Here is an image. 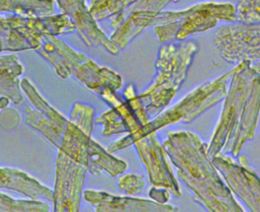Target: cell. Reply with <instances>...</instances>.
I'll return each instance as SVG.
<instances>
[{
    "label": "cell",
    "mask_w": 260,
    "mask_h": 212,
    "mask_svg": "<svg viewBox=\"0 0 260 212\" xmlns=\"http://www.w3.org/2000/svg\"><path fill=\"white\" fill-rule=\"evenodd\" d=\"M127 0H92L89 11L96 21L112 18L120 14L126 7Z\"/></svg>",
    "instance_id": "obj_21"
},
{
    "label": "cell",
    "mask_w": 260,
    "mask_h": 212,
    "mask_svg": "<svg viewBox=\"0 0 260 212\" xmlns=\"http://www.w3.org/2000/svg\"><path fill=\"white\" fill-rule=\"evenodd\" d=\"M20 117L18 113L13 109H6L2 110L0 115V124L1 127L5 130H13L19 125Z\"/></svg>",
    "instance_id": "obj_26"
},
{
    "label": "cell",
    "mask_w": 260,
    "mask_h": 212,
    "mask_svg": "<svg viewBox=\"0 0 260 212\" xmlns=\"http://www.w3.org/2000/svg\"><path fill=\"white\" fill-rule=\"evenodd\" d=\"M8 102H9V99L5 96H2L1 97V102H0V109L3 110L6 105H8Z\"/></svg>",
    "instance_id": "obj_28"
},
{
    "label": "cell",
    "mask_w": 260,
    "mask_h": 212,
    "mask_svg": "<svg viewBox=\"0 0 260 212\" xmlns=\"http://www.w3.org/2000/svg\"><path fill=\"white\" fill-rule=\"evenodd\" d=\"M260 115V72L250 61L235 66L223 107L208 144L210 158L218 153L237 158L255 137Z\"/></svg>",
    "instance_id": "obj_1"
},
{
    "label": "cell",
    "mask_w": 260,
    "mask_h": 212,
    "mask_svg": "<svg viewBox=\"0 0 260 212\" xmlns=\"http://www.w3.org/2000/svg\"><path fill=\"white\" fill-rule=\"evenodd\" d=\"M95 122L104 126L103 134L106 136L121 133H130L128 124L125 119L112 108L111 110L103 113L99 118H96Z\"/></svg>",
    "instance_id": "obj_22"
},
{
    "label": "cell",
    "mask_w": 260,
    "mask_h": 212,
    "mask_svg": "<svg viewBox=\"0 0 260 212\" xmlns=\"http://www.w3.org/2000/svg\"><path fill=\"white\" fill-rule=\"evenodd\" d=\"M236 16L240 23L260 24V0H239Z\"/></svg>",
    "instance_id": "obj_24"
},
{
    "label": "cell",
    "mask_w": 260,
    "mask_h": 212,
    "mask_svg": "<svg viewBox=\"0 0 260 212\" xmlns=\"http://www.w3.org/2000/svg\"><path fill=\"white\" fill-rule=\"evenodd\" d=\"M83 199L95 211H178V208L167 203L128 196H116L103 191L86 190Z\"/></svg>",
    "instance_id": "obj_14"
},
{
    "label": "cell",
    "mask_w": 260,
    "mask_h": 212,
    "mask_svg": "<svg viewBox=\"0 0 260 212\" xmlns=\"http://www.w3.org/2000/svg\"><path fill=\"white\" fill-rule=\"evenodd\" d=\"M254 67H255V68H256V69H257V70H258V71H259V72H260V62H258V63H256V64H255V65H254Z\"/></svg>",
    "instance_id": "obj_29"
},
{
    "label": "cell",
    "mask_w": 260,
    "mask_h": 212,
    "mask_svg": "<svg viewBox=\"0 0 260 212\" xmlns=\"http://www.w3.org/2000/svg\"><path fill=\"white\" fill-rule=\"evenodd\" d=\"M179 0H138L133 5L125 9L120 14L110 18L111 19V26L113 28H117L123 20L129 15L130 12L136 11V10H152V11H161L166 6H168L170 3L178 2Z\"/></svg>",
    "instance_id": "obj_23"
},
{
    "label": "cell",
    "mask_w": 260,
    "mask_h": 212,
    "mask_svg": "<svg viewBox=\"0 0 260 212\" xmlns=\"http://www.w3.org/2000/svg\"><path fill=\"white\" fill-rule=\"evenodd\" d=\"M199 48L194 41L162 45L155 62V75L143 92L138 94L150 120L158 116L173 100L185 81Z\"/></svg>",
    "instance_id": "obj_4"
},
{
    "label": "cell",
    "mask_w": 260,
    "mask_h": 212,
    "mask_svg": "<svg viewBox=\"0 0 260 212\" xmlns=\"http://www.w3.org/2000/svg\"><path fill=\"white\" fill-rule=\"evenodd\" d=\"M162 145L195 202L207 211H244L209 157L208 145L199 136L188 131L169 132Z\"/></svg>",
    "instance_id": "obj_2"
},
{
    "label": "cell",
    "mask_w": 260,
    "mask_h": 212,
    "mask_svg": "<svg viewBox=\"0 0 260 212\" xmlns=\"http://www.w3.org/2000/svg\"><path fill=\"white\" fill-rule=\"evenodd\" d=\"M24 121L30 128L40 132L56 148H60L69 120H52L39 112L37 109L26 108L24 113Z\"/></svg>",
    "instance_id": "obj_17"
},
{
    "label": "cell",
    "mask_w": 260,
    "mask_h": 212,
    "mask_svg": "<svg viewBox=\"0 0 260 212\" xmlns=\"http://www.w3.org/2000/svg\"><path fill=\"white\" fill-rule=\"evenodd\" d=\"M0 186L2 189L21 193L29 199L54 202V190L17 168L1 167Z\"/></svg>",
    "instance_id": "obj_15"
},
{
    "label": "cell",
    "mask_w": 260,
    "mask_h": 212,
    "mask_svg": "<svg viewBox=\"0 0 260 212\" xmlns=\"http://www.w3.org/2000/svg\"><path fill=\"white\" fill-rule=\"evenodd\" d=\"M127 168V163L115 157L111 152L103 148L94 140L91 141L89 156H88V171L92 174H100L106 172L114 178L122 174Z\"/></svg>",
    "instance_id": "obj_18"
},
{
    "label": "cell",
    "mask_w": 260,
    "mask_h": 212,
    "mask_svg": "<svg viewBox=\"0 0 260 212\" xmlns=\"http://www.w3.org/2000/svg\"><path fill=\"white\" fill-rule=\"evenodd\" d=\"M36 52L52 65L59 77L66 79L73 76L96 94L107 87L115 90L122 87L123 80L117 72L98 65L86 55L75 51L55 36H44Z\"/></svg>",
    "instance_id": "obj_6"
},
{
    "label": "cell",
    "mask_w": 260,
    "mask_h": 212,
    "mask_svg": "<svg viewBox=\"0 0 260 212\" xmlns=\"http://www.w3.org/2000/svg\"><path fill=\"white\" fill-rule=\"evenodd\" d=\"M63 13L69 15L76 31L87 47H103L112 55H118L120 48L99 27L85 0H56Z\"/></svg>",
    "instance_id": "obj_13"
},
{
    "label": "cell",
    "mask_w": 260,
    "mask_h": 212,
    "mask_svg": "<svg viewBox=\"0 0 260 212\" xmlns=\"http://www.w3.org/2000/svg\"><path fill=\"white\" fill-rule=\"evenodd\" d=\"M149 197L158 203H167L170 200L171 195L168 189L153 187L149 191Z\"/></svg>",
    "instance_id": "obj_27"
},
{
    "label": "cell",
    "mask_w": 260,
    "mask_h": 212,
    "mask_svg": "<svg viewBox=\"0 0 260 212\" xmlns=\"http://www.w3.org/2000/svg\"><path fill=\"white\" fill-rule=\"evenodd\" d=\"M76 30L71 17L66 13L49 16L26 17L15 14L1 16V51L19 52L37 50L44 36H60Z\"/></svg>",
    "instance_id": "obj_7"
},
{
    "label": "cell",
    "mask_w": 260,
    "mask_h": 212,
    "mask_svg": "<svg viewBox=\"0 0 260 212\" xmlns=\"http://www.w3.org/2000/svg\"><path fill=\"white\" fill-rule=\"evenodd\" d=\"M0 211H50V205L41 200L13 199L4 193H0Z\"/></svg>",
    "instance_id": "obj_20"
},
{
    "label": "cell",
    "mask_w": 260,
    "mask_h": 212,
    "mask_svg": "<svg viewBox=\"0 0 260 212\" xmlns=\"http://www.w3.org/2000/svg\"><path fill=\"white\" fill-rule=\"evenodd\" d=\"M211 159L232 193L249 211L260 212V178L250 165L247 156L242 154L235 160L218 153Z\"/></svg>",
    "instance_id": "obj_9"
},
{
    "label": "cell",
    "mask_w": 260,
    "mask_h": 212,
    "mask_svg": "<svg viewBox=\"0 0 260 212\" xmlns=\"http://www.w3.org/2000/svg\"><path fill=\"white\" fill-rule=\"evenodd\" d=\"M117 185L122 193L130 196L140 194L144 189L145 182L137 174L128 173L121 175L117 181Z\"/></svg>",
    "instance_id": "obj_25"
},
{
    "label": "cell",
    "mask_w": 260,
    "mask_h": 212,
    "mask_svg": "<svg viewBox=\"0 0 260 212\" xmlns=\"http://www.w3.org/2000/svg\"><path fill=\"white\" fill-rule=\"evenodd\" d=\"M93 109L83 102L72 105L59 150L88 168V156L93 129Z\"/></svg>",
    "instance_id": "obj_11"
},
{
    "label": "cell",
    "mask_w": 260,
    "mask_h": 212,
    "mask_svg": "<svg viewBox=\"0 0 260 212\" xmlns=\"http://www.w3.org/2000/svg\"><path fill=\"white\" fill-rule=\"evenodd\" d=\"M23 70L24 67L17 56L10 54L0 57V93L14 104H19L24 99L18 80Z\"/></svg>",
    "instance_id": "obj_16"
},
{
    "label": "cell",
    "mask_w": 260,
    "mask_h": 212,
    "mask_svg": "<svg viewBox=\"0 0 260 212\" xmlns=\"http://www.w3.org/2000/svg\"><path fill=\"white\" fill-rule=\"evenodd\" d=\"M54 9V0H0L1 12L20 16H49Z\"/></svg>",
    "instance_id": "obj_19"
},
{
    "label": "cell",
    "mask_w": 260,
    "mask_h": 212,
    "mask_svg": "<svg viewBox=\"0 0 260 212\" xmlns=\"http://www.w3.org/2000/svg\"><path fill=\"white\" fill-rule=\"evenodd\" d=\"M88 168L58 149L54 188V211H78Z\"/></svg>",
    "instance_id": "obj_10"
},
{
    "label": "cell",
    "mask_w": 260,
    "mask_h": 212,
    "mask_svg": "<svg viewBox=\"0 0 260 212\" xmlns=\"http://www.w3.org/2000/svg\"><path fill=\"white\" fill-rule=\"evenodd\" d=\"M234 71L235 67L219 77L199 85L185 95L175 105L150 120L140 131L134 134H128L124 138L113 142L107 149L111 153H114L133 145L135 141L143 136L151 132H156L169 125L180 122L191 123L194 119L225 97L228 92V83L231 81Z\"/></svg>",
    "instance_id": "obj_5"
},
{
    "label": "cell",
    "mask_w": 260,
    "mask_h": 212,
    "mask_svg": "<svg viewBox=\"0 0 260 212\" xmlns=\"http://www.w3.org/2000/svg\"><path fill=\"white\" fill-rule=\"evenodd\" d=\"M133 145L147 171L150 184L170 190L175 197H181V190L167 158L168 153L160 144L156 132L143 136Z\"/></svg>",
    "instance_id": "obj_12"
},
{
    "label": "cell",
    "mask_w": 260,
    "mask_h": 212,
    "mask_svg": "<svg viewBox=\"0 0 260 212\" xmlns=\"http://www.w3.org/2000/svg\"><path fill=\"white\" fill-rule=\"evenodd\" d=\"M213 43L228 63L260 62V24L220 25L214 32Z\"/></svg>",
    "instance_id": "obj_8"
},
{
    "label": "cell",
    "mask_w": 260,
    "mask_h": 212,
    "mask_svg": "<svg viewBox=\"0 0 260 212\" xmlns=\"http://www.w3.org/2000/svg\"><path fill=\"white\" fill-rule=\"evenodd\" d=\"M219 21H237L236 6L230 2H201L180 11L136 10L115 28L111 40L125 49L145 28L153 31L160 43L184 41L188 37L211 29Z\"/></svg>",
    "instance_id": "obj_3"
}]
</instances>
